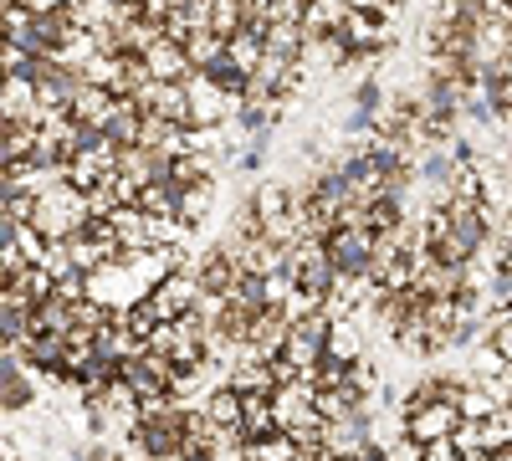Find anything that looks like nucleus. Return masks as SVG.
Segmentation results:
<instances>
[{
    "instance_id": "nucleus-1",
    "label": "nucleus",
    "mask_w": 512,
    "mask_h": 461,
    "mask_svg": "<svg viewBox=\"0 0 512 461\" xmlns=\"http://www.w3.org/2000/svg\"><path fill=\"white\" fill-rule=\"evenodd\" d=\"M185 426H190V405L169 400L159 410H144L134 426H128V446L144 461H180L185 451Z\"/></svg>"
},
{
    "instance_id": "nucleus-2",
    "label": "nucleus",
    "mask_w": 512,
    "mask_h": 461,
    "mask_svg": "<svg viewBox=\"0 0 512 461\" xmlns=\"http://www.w3.org/2000/svg\"><path fill=\"white\" fill-rule=\"evenodd\" d=\"M328 344H333V318L323 308H303L287 328V344H282V359L297 369V374H313L323 359H328Z\"/></svg>"
},
{
    "instance_id": "nucleus-3",
    "label": "nucleus",
    "mask_w": 512,
    "mask_h": 461,
    "mask_svg": "<svg viewBox=\"0 0 512 461\" xmlns=\"http://www.w3.org/2000/svg\"><path fill=\"white\" fill-rule=\"evenodd\" d=\"M323 246H328V257H333V267H338V277H344V282H369L374 251H379V231L338 221V226L323 236Z\"/></svg>"
},
{
    "instance_id": "nucleus-4",
    "label": "nucleus",
    "mask_w": 512,
    "mask_h": 461,
    "mask_svg": "<svg viewBox=\"0 0 512 461\" xmlns=\"http://www.w3.org/2000/svg\"><path fill=\"white\" fill-rule=\"evenodd\" d=\"M461 421H466L461 405H451V400H431V405L405 410V436H410L415 446H436V441H451Z\"/></svg>"
},
{
    "instance_id": "nucleus-5",
    "label": "nucleus",
    "mask_w": 512,
    "mask_h": 461,
    "mask_svg": "<svg viewBox=\"0 0 512 461\" xmlns=\"http://www.w3.org/2000/svg\"><path fill=\"white\" fill-rule=\"evenodd\" d=\"M195 267V277H200V298H231L236 292V282H241V262H236V251L221 241V246H210L200 262H190Z\"/></svg>"
},
{
    "instance_id": "nucleus-6",
    "label": "nucleus",
    "mask_w": 512,
    "mask_h": 461,
    "mask_svg": "<svg viewBox=\"0 0 512 461\" xmlns=\"http://www.w3.org/2000/svg\"><path fill=\"white\" fill-rule=\"evenodd\" d=\"M31 400H36V385H31V374L21 369V349H6L0 354V405H6V415H16Z\"/></svg>"
},
{
    "instance_id": "nucleus-7",
    "label": "nucleus",
    "mask_w": 512,
    "mask_h": 461,
    "mask_svg": "<svg viewBox=\"0 0 512 461\" xmlns=\"http://www.w3.org/2000/svg\"><path fill=\"white\" fill-rule=\"evenodd\" d=\"M415 170H420V180L431 185V190H451V185H456V175L466 170V164L456 159V149H451V144H425V154L415 159Z\"/></svg>"
},
{
    "instance_id": "nucleus-8",
    "label": "nucleus",
    "mask_w": 512,
    "mask_h": 461,
    "mask_svg": "<svg viewBox=\"0 0 512 461\" xmlns=\"http://www.w3.org/2000/svg\"><path fill=\"white\" fill-rule=\"evenodd\" d=\"M31 298L16 287H6V298H0V339H6V349H21L31 339Z\"/></svg>"
},
{
    "instance_id": "nucleus-9",
    "label": "nucleus",
    "mask_w": 512,
    "mask_h": 461,
    "mask_svg": "<svg viewBox=\"0 0 512 461\" xmlns=\"http://www.w3.org/2000/svg\"><path fill=\"white\" fill-rule=\"evenodd\" d=\"M241 456H246V461H303L308 451L292 441V431H272V436L246 441V446H241Z\"/></svg>"
},
{
    "instance_id": "nucleus-10",
    "label": "nucleus",
    "mask_w": 512,
    "mask_h": 461,
    "mask_svg": "<svg viewBox=\"0 0 512 461\" xmlns=\"http://www.w3.org/2000/svg\"><path fill=\"white\" fill-rule=\"evenodd\" d=\"M226 57L236 62V67H246V72H256V67H262V57H267V36L262 31H236L231 41H226Z\"/></svg>"
},
{
    "instance_id": "nucleus-11",
    "label": "nucleus",
    "mask_w": 512,
    "mask_h": 461,
    "mask_svg": "<svg viewBox=\"0 0 512 461\" xmlns=\"http://www.w3.org/2000/svg\"><path fill=\"white\" fill-rule=\"evenodd\" d=\"M338 170H344V175L364 190V200L379 190V159H374V149H354V154H344V159H338Z\"/></svg>"
},
{
    "instance_id": "nucleus-12",
    "label": "nucleus",
    "mask_w": 512,
    "mask_h": 461,
    "mask_svg": "<svg viewBox=\"0 0 512 461\" xmlns=\"http://www.w3.org/2000/svg\"><path fill=\"white\" fill-rule=\"evenodd\" d=\"M205 77L216 82V88H221L226 98H246V93H251V72H246V67H236L231 57H216V62L205 67Z\"/></svg>"
},
{
    "instance_id": "nucleus-13",
    "label": "nucleus",
    "mask_w": 512,
    "mask_h": 461,
    "mask_svg": "<svg viewBox=\"0 0 512 461\" xmlns=\"http://www.w3.org/2000/svg\"><path fill=\"white\" fill-rule=\"evenodd\" d=\"M185 52H190L195 72H205L216 57H226V36H221V31H210V26H200V31L185 36Z\"/></svg>"
},
{
    "instance_id": "nucleus-14",
    "label": "nucleus",
    "mask_w": 512,
    "mask_h": 461,
    "mask_svg": "<svg viewBox=\"0 0 512 461\" xmlns=\"http://www.w3.org/2000/svg\"><path fill=\"white\" fill-rule=\"evenodd\" d=\"M272 123H277V103H251V98H246V103L236 108V129L251 134V139H267Z\"/></svg>"
},
{
    "instance_id": "nucleus-15",
    "label": "nucleus",
    "mask_w": 512,
    "mask_h": 461,
    "mask_svg": "<svg viewBox=\"0 0 512 461\" xmlns=\"http://www.w3.org/2000/svg\"><path fill=\"white\" fill-rule=\"evenodd\" d=\"M210 31H221L226 41L236 31H246V0H216V11H210Z\"/></svg>"
},
{
    "instance_id": "nucleus-16",
    "label": "nucleus",
    "mask_w": 512,
    "mask_h": 461,
    "mask_svg": "<svg viewBox=\"0 0 512 461\" xmlns=\"http://www.w3.org/2000/svg\"><path fill=\"white\" fill-rule=\"evenodd\" d=\"M210 195H216V185H190V190H185V200H180V221H185L190 231L210 216Z\"/></svg>"
},
{
    "instance_id": "nucleus-17",
    "label": "nucleus",
    "mask_w": 512,
    "mask_h": 461,
    "mask_svg": "<svg viewBox=\"0 0 512 461\" xmlns=\"http://www.w3.org/2000/svg\"><path fill=\"white\" fill-rule=\"evenodd\" d=\"M487 344L512 364V308H492V318H487Z\"/></svg>"
},
{
    "instance_id": "nucleus-18",
    "label": "nucleus",
    "mask_w": 512,
    "mask_h": 461,
    "mask_svg": "<svg viewBox=\"0 0 512 461\" xmlns=\"http://www.w3.org/2000/svg\"><path fill=\"white\" fill-rule=\"evenodd\" d=\"M349 108H359V113H374V118H384V108H390V98H384V88H379V77H364L359 88H354V103Z\"/></svg>"
},
{
    "instance_id": "nucleus-19",
    "label": "nucleus",
    "mask_w": 512,
    "mask_h": 461,
    "mask_svg": "<svg viewBox=\"0 0 512 461\" xmlns=\"http://www.w3.org/2000/svg\"><path fill=\"white\" fill-rule=\"evenodd\" d=\"M328 354H333V359H349V364H354V359H359V339H354L349 328H338V323H333V344H328Z\"/></svg>"
},
{
    "instance_id": "nucleus-20",
    "label": "nucleus",
    "mask_w": 512,
    "mask_h": 461,
    "mask_svg": "<svg viewBox=\"0 0 512 461\" xmlns=\"http://www.w3.org/2000/svg\"><path fill=\"white\" fill-rule=\"evenodd\" d=\"M374 129H379V118H374V113H359V108L344 113V134H374Z\"/></svg>"
},
{
    "instance_id": "nucleus-21",
    "label": "nucleus",
    "mask_w": 512,
    "mask_h": 461,
    "mask_svg": "<svg viewBox=\"0 0 512 461\" xmlns=\"http://www.w3.org/2000/svg\"><path fill=\"white\" fill-rule=\"evenodd\" d=\"M420 461H466V456H461L451 441H436V446H425V451H420Z\"/></svg>"
},
{
    "instance_id": "nucleus-22",
    "label": "nucleus",
    "mask_w": 512,
    "mask_h": 461,
    "mask_svg": "<svg viewBox=\"0 0 512 461\" xmlns=\"http://www.w3.org/2000/svg\"><path fill=\"white\" fill-rule=\"evenodd\" d=\"M82 461H123V456H118V451H108V446H93V451L82 456Z\"/></svg>"
},
{
    "instance_id": "nucleus-23",
    "label": "nucleus",
    "mask_w": 512,
    "mask_h": 461,
    "mask_svg": "<svg viewBox=\"0 0 512 461\" xmlns=\"http://www.w3.org/2000/svg\"><path fill=\"white\" fill-rule=\"evenodd\" d=\"M507 164H512V149H507Z\"/></svg>"
}]
</instances>
